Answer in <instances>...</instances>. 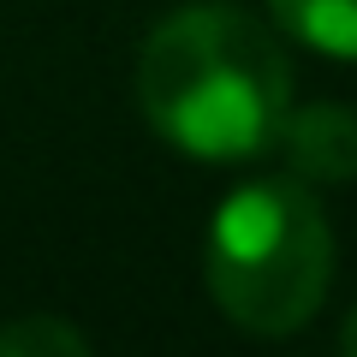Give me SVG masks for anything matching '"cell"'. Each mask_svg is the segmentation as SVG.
<instances>
[{"label":"cell","mask_w":357,"mask_h":357,"mask_svg":"<svg viewBox=\"0 0 357 357\" xmlns=\"http://www.w3.org/2000/svg\"><path fill=\"white\" fill-rule=\"evenodd\" d=\"M143 119L197 161H244L280 143L292 72L262 24L238 6H178L137 54Z\"/></svg>","instance_id":"obj_1"},{"label":"cell","mask_w":357,"mask_h":357,"mask_svg":"<svg viewBox=\"0 0 357 357\" xmlns=\"http://www.w3.org/2000/svg\"><path fill=\"white\" fill-rule=\"evenodd\" d=\"M203 274L227 321L292 333L321 310L333 280V232L304 178H250L215 208Z\"/></svg>","instance_id":"obj_2"},{"label":"cell","mask_w":357,"mask_h":357,"mask_svg":"<svg viewBox=\"0 0 357 357\" xmlns=\"http://www.w3.org/2000/svg\"><path fill=\"white\" fill-rule=\"evenodd\" d=\"M280 143L298 178H351L357 173V114L351 107H304L286 114Z\"/></svg>","instance_id":"obj_3"},{"label":"cell","mask_w":357,"mask_h":357,"mask_svg":"<svg viewBox=\"0 0 357 357\" xmlns=\"http://www.w3.org/2000/svg\"><path fill=\"white\" fill-rule=\"evenodd\" d=\"M268 6L298 42L357 60V0H268Z\"/></svg>","instance_id":"obj_4"},{"label":"cell","mask_w":357,"mask_h":357,"mask_svg":"<svg viewBox=\"0 0 357 357\" xmlns=\"http://www.w3.org/2000/svg\"><path fill=\"white\" fill-rule=\"evenodd\" d=\"M84 357L89 351V340L72 328V321H60V316H42V310H30V316H18V321H6L0 328V357Z\"/></svg>","instance_id":"obj_5"},{"label":"cell","mask_w":357,"mask_h":357,"mask_svg":"<svg viewBox=\"0 0 357 357\" xmlns=\"http://www.w3.org/2000/svg\"><path fill=\"white\" fill-rule=\"evenodd\" d=\"M340 345H345V351L357 357V310H351V316H345V328H340Z\"/></svg>","instance_id":"obj_6"}]
</instances>
